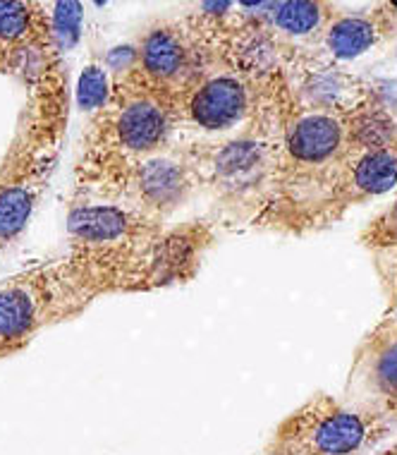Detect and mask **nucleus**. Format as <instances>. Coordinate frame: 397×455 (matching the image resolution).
Wrapping results in <instances>:
<instances>
[{
    "instance_id": "nucleus-6",
    "label": "nucleus",
    "mask_w": 397,
    "mask_h": 455,
    "mask_svg": "<svg viewBox=\"0 0 397 455\" xmlns=\"http://www.w3.org/2000/svg\"><path fill=\"white\" fill-rule=\"evenodd\" d=\"M395 424L319 393L282 419L261 455H371Z\"/></svg>"
},
{
    "instance_id": "nucleus-5",
    "label": "nucleus",
    "mask_w": 397,
    "mask_h": 455,
    "mask_svg": "<svg viewBox=\"0 0 397 455\" xmlns=\"http://www.w3.org/2000/svg\"><path fill=\"white\" fill-rule=\"evenodd\" d=\"M281 72H285V68L264 79L261 101L247 125L213 141L185 144L199 178V188L210 189L227 212L250 220L251 226L268 204L275 180L281 147Z\"/></svg>"
},
{
    "instance_id": "nucleus-3",
    "label": "nucleus",
    "mask_w": 397,
    "mask_h": 455,
    "mask_svg": "<svg viewBox=\"0 0 397 455\" xmlns=\"http://www.w3.org/2000/svg\"><path fill=\"white\" fill-rule=\"evenodd\" d=\"M178 101L141 77L132 63L117 70L108 96L86 132L75 164L70 204L113 202L134 165L175 141Z\"/></svg>"
},
{
    "instance_id": "nucleus-1",
    "label": "nucleus",
    "mask_w": 397,
    "mask_h": 455,
    "mask_svg": "<svg viewBox=\"0 0 397 455\" xmlns=\"http://www.w3.org/2000/svg\"><path fill=\"white\" fill-rule=\"evenodd\" d=\"M216 244L203 220L172 223L141 243H70L60 259L0 283V360L22 353L44 329L77 319L96 299L189 283Z\"/></svg>"
},
{
    "instance_id": "nucleus-16",
    "label": "nucleus",
    "mask_w": 397,
    "mask_h": 455,
    "mask_svg": "<svg viewBox=\"0 0 397 455\" xmlns=\"http://www.w3.org/2000/svg\"><path fill=\"white\" fill-rule=\"evenodd\" d=\"M337 12L330 3L321 0H290V3H264L258 5V15L268 24L278 39L290 46H295L299 39H319L323 27L330 22V17Z\"/></svg>"
},
{
    "instance_id": "nucleus-10",
    "label": "nucleus",
    "mask_w": 397,
    "mask_h": 455,
    "mask_svg": "<svg viewBox=\"0 0 397 455\" xmlns=\"http://www.w3.org/2000/svg\"><path fill=\"white\" fill-rule=\"evenodd\" d=\"M58 55L53 15L44 3L0 0V75L29 87L41 68Z\"/></svg>"
},
{
    "instance_id": "nucleus-12",
    "label": "nucleus",
    "mask_w": 397,
    "mask_h": 455,
    "mask_svg": "<svg viewBox=\"0 0 397 455\" xmlns=\"http://www.w3.org/2000/svg\"><path fill=\"white\" fill-rule=\"evenodd\" d=\"M390 192H397V147L350 151L328 202L326 226H335L350 209Z\"/></svg>"
},
{
    "instance_id": "nucleus-4",
    "label": "nucleus",
    "mask_w": 397,
    "mask_h": 455,
    "mask_svg": "<svg viewBox=\"0 0 397 455\" xmlns=\"http://www.w3.org/2000/svg\"><path fill=\"white\" fill-rule=\"evenodd\" d=\"M5 156L0 158V257L24 235L53 173L70 120L63 55L41 68Z\"/></svg>"
},
{
    "instance_id": "nucleus-14",
    "label": "nucleus",
    "mask_w": 397,
    "mask_h": 455,
    "mask_svg": "<svg viewBox=\"0 0 397 455\" xmlns=\"http://www.w3.org/2000/svg\"><path fill=\"white\" fill-rule=\"evenodd\" d=\"M397 32V5L383 3L369 10H337L316 39L326 63H350Z\"/></svg>"
},
{
    "instance_id": "nucleus-8",
    "label": "nucleus",
    "mask_w": 397,
    "mask_h": 455,
    "mask_svg": "<svg viewBox=\"0 0 397 455\" xmlns=\"http://www.w3.org/2000/svg\"><path fill=\"white\" fill-rule=\"evenodd\" d=\"M199 189L195 165L185 144L172 141L165 149L151 154L134 165L120 182L113 202L130 206L156 220H171L178 209L187 204Z\"/></svg>"
},
{
    "instance_id": "nucleus-15",
    "label": "nucleus",
    "mask_w": 397,
    "mask_h": 455,
    "mask_svg": "<svg viewBox=\"0 0 397 455\" xmlns=\"http://www.w3.org/2000/svg\"><path fill=\"white\" fill-rule=\"evenodd\" d=\"M359 244L374 261L376 274L381 278L388 298L385 316H390L397 309V192L395 199L366 223L364 230L359 233Z\"/></svg>"
},
{
    "instance_id": "nucleus-11",
    "label": "nucleus",
    "mask_w": 397,
    "mask_h": 455,
    "mask_svg": "<svg viewBox=\"0 0 397 455\" xmlns=\"http://www.w3.org/2000/svg\"><path fill=\"white\" fill-rule=\"evenodd\" d=\"M347 403L397 424V316H383L352 357Z\"/></svg>"
},
{
    "instance_id": "nucleus-2",
    "label": "nucleus",
    "mask_w": 397,
    "mask_h": 455,
    "mask_svg": "<svg viewBox=\"0 0 397 455\" xmlns=\"http://www.w3.org/2000/svg\"><path fill=\"white\" fill-rule=\"evenodd\" d=\"M281 147L268 204L254 226L309 235L326 230V212L347 158V137L337 106H316L295 89L290 72L278 77Z\"/></svg>"
},
{
    "instance_id": "nucleus-17",
    "label": "nucleus",
    "mask_w": 397,
    "mask_h": 455,
    "mask_svg": "<svg viewBox=\"0 0 397 455\" xmlns=\"http://www.w3.org/2000/svg\"><path fill=\"white\" fill-rule=\"evenodd\" d=\"M371 455H397V439L393 441L388 448H383V451H378V453H371Z\"/></svg>"
},
{
    "instance_id": "nucleus-18",
    "label": "nucleus",
    "mask_w": 397,
    "mask_h": 455,
    "mask_svg": "<svg viewBox=\"0 0 397 455\" xmlns=\"http://www.w3.org/2000/svg\"><path fill=\"white\" fill-rule=\"evenodd\" d=\"M258 455H261V453H258Z\"/></svg>"
},
{
    "instance_id": "nucleus-7",
    "label": "nucleus",
    "mask_w": 397,
    "mask_h": 455,
    "mask_svg": "<svg viewBox=\"0 0 397 455\" xmlns=\"http://www.w3.org/2000/svg\"><path fill=\"white\" fill-rule=\"evenodd\" d=\"M189 22L206 46V60L192 84L178 99L179 127H192L203 134L237 132L254 118L261 101L264 79H257L230 63L218 44L210 36L199 12H192Z\"/></svg>"
},
{
    "instance_id": "nucleus-9",
    "label": "nucleus",
    "mask_w": 397,
    "mask_h": 455,
    "mask_svg": "<svg viewBox=\"0 0 397 455\" xmlns=\"http://www.w3.org/2000/svg\"><path fill=\"white\" fill-rule=\"evenodd\" d=\"M206 60V46L202 36L189 22L179 20H158L141 32L134 46L132 65L141 72L148 84L171 94L175 101L192 84Z\"/></svg>"
},
{
    "instance_id": "nucleus-13",
    "label": "nucleus",
    "mask_w": 397,
    "mask_h": 455,
    "mask_svg": "<svg viewBox=\"0 0 397 455\" xmlns=\"http://www.w3.org/2000/svg\"><path fill=\"white\" fill-rule=\"evenodd\" d=\"M172 223L156 220L123 204L79 202L67 212L70 243H141L163 235Z\"/></svg>"
}]
</instances>
